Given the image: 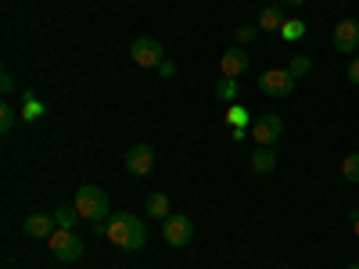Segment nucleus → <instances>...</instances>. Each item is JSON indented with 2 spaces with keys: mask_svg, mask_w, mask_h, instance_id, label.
<instances>
[{
  "mask_svg": "<svg viewBox=\"0 0 359 269\" xmlns=\"http://www.w3.org/2000/svg\"><path fill=\"white\" fill-rule=\"evenodd\" d=\"M104 237H108L115 248H123V251H140V248L147 244V230H144V223H140L133 212H115V216H108Z\"/></svg>",
  "mask_w": 359,
  "mask_h": 269,
  "instance_id": "nucleus-1",
  "label": "nucleus"
},
{
  "mask_svg": "<svg viewBox=\"0 0 359 269\" xmlns=\"http://www.w3.org/2000/svg\"><path fill=\"white\" fill-rule=\"evenodd\" d=\"M76 212L86 219V223H104L111 216V208H108V194L101 187H79L76 194Z\"/></svg>",
  "mask_w": 359,
  "mask_h": 269,
  "instance_id": "nucleus-2",
  "label": "nucleus"
},
{
  "mask_svg": "<svg viewBox=\"0 0 359 269\" xmlns=\"http://www.w3.org/2000/svg\"><path fill=\"white\" fill-rule=\"evenodd\" d=\"M47 241H50V255H54L57 262H76V258H83V241H79L76 230H62V226H57Z\"/></svg>",
  "mask_w": 359,
  "mask_h": 269,
  "instance_id": "nucleus-3",
  "label": "nucleus"
},
{
  "mask_svg": "<svg viewBox=\"0 0 359 269\" xmlns=\"http://www.w3.org/2000/svg\"><path fill=\"white\" fill-rule=\"evenodd\" d=\"M294 76L287 72V69H269V72H262L259 76V90L266 97H291L294 94Z\"/></svg>",
  "mask_w": 359,
  "mask_h": 269,
  "instance_id": "nucleus-4",
  "label": "nucleus"
},
{
  "mask_svg": "<svg viewBox=\"0 0 359 269\" xmlns=\"http://www.w3.org/2000/svg\"><path fill=\"white\" fill-rule=\"evenodd\" d=\"M130 57H133L140 69H158V65L165 62V47H162L158 40H151V36H140V40H133Z\"/></svg>",
  "mask_w": 359,
  "mask_h": 269,
  "instance_id": "nucleus-5",
  "label": "nucleus"
},
{
  "mask_svg": "<svg viewBox=\"0 0 359 269\" xmlns=\"http://www.w3.org/2000/svg\"><path fill=\"white\" fill-rule=\"evenodd\" d=\"M162 237H165L169 248H187L194 241V223L187 216H169L162 223Z\"/></svg>",
  "mask_w": 359,
  "mask_h": 269,
  "instance_id": "nucleus-6",
  "label": "nucleus"
},
{
  "mask_svg": "<svg viewBox=\"0 0 359 269\" xmlns=\"http://www.w3.org/2000/svg\"><path fill=\"white\" fill-rule=\"evenodd\" d=\"M252 137H255V144L259 147H273L280 137H284V118L280 115H259L255 118V126H252Z\"/></svg>",
  "mask_w": 359,
  "mask_h": 269,
  "instance_id": "nucleus-7",
  "label": "nucleus"
},
{
  "mask_svg": "<svg viewBox=\"0 0 359 269\" xmlns=\"http://www.w3.org/2000/svg\"><path fill=\"white\" fill-rule=\"evenodd\" d=\"M334 50L338 54H355L359 50V18H345L334 25Z\"/></svg>",
  "mask_w": 359,
  "mask_h": 269,
  "instance_id": "nucleus-8",
  "label": "nucleus"
},
{
  "mask_svg": "<svg viewBox=\"0 0 359 269\" xmlns=\"http://www.w3.org/2000/svg\"><path fill=\"white\" fill-rule=\"evenodd\" d=\"M126 169L133 176H147L155 169V151H151V144H133L130 151H126Z\"/></svg>",
  "mask_w": 359,
  "mask_h": 269,
  "instance_id": "nucleus-9",
  "label": "nucleus"
},
{
  "mask_svg": "<svg viewBox=\"0 0 359 269\" xmlns=\"http://www.w3.org/2000/svg\"><path fill=\"white\" fill-rule=\"evenodd\" d=\"M223 76L226 79H237V76H245L248 69H252V54L245 50V47H230V50H223Z\"/></svg>",
  "mask_w": 359,
  "mask_h": 269,
  "instance_id": "nucleus-10",
  "label": "nucleus"
},
{
  "mask_svg": "<svg viewBox=\"0 0 359 269\" xmlns=\"http://www.w3.org/2000/svg\"><path fill=\"white\" fill-rule=\"evenodd\" d=\"M22 230H25V237H36V241H40V237H50L54 230H57V223H54V216H29L25 223H22Z\"/></svg>",
  "mask_w": 359,
  "mask_h": 269,
  "instance_id": "nucleus-11",
  "label": "nucleus"
},
{
  "mask_svg": "<svg viewBox=\"0 0 359 269\" xmlns=\"http://www.w3.org/2000/svg\"><path fill=\"white\" fill-rule=\"evenodd\" d=\"M277 169V151L273 147H259V151L252 155V172L266 176V172H273Z\"/></svg>",
  "mask_w": 359,
  "mask_h": 269,
  "instance_id": "nucleus-12",
  "label": "nucleus"
},
{
  "mask_svg": "<svg viewBox=\"0 0 359 269\" xmlns=\"http://www.w3.org/2000/svg\"><path fill=\"white\" fill-rule=\"evenodd\" d=\"M147 216L165 223L172 216V208H169V194H147Z\"/></svg>",
  "mask_w": 359,
  "mask_h": 269,
  "instance_id": "nucleus-13",
  "label": "nucleus"
},
{
  "mask_svg": "<svg viewBox=\"0 0 359 269\" xmlns=\"http://www.w3.org/2000/svg\"><path fill=\"white\" fill-rule=\"evenodd\" d=\"M284 15H280V8H273V4H269V8H262V15H259V29H266V33H280V29H284Z\"/></svg>",
  "mask_w": 359,
  "mask_h": 269,
  "instance_id": "nucleus-14",
  "label": "nucleus"
},
{
  "mask_svg": "<svg viewBox=\"0 0 359 269\" xmlns=\"http://www.w3.org/2000/svg\"><path fill=\"white\" fill-rule=\"evenodd\" d=\"M79 219H83V216L76 212V205H62V208L54 212V223L62 226V230H76V223H79Z\"/></svg>",
  "mask_w": 359,
  "mask_h": 269,
  "instance_id": "nucleus-15",
  "label": "nucleus"
},
{
  "mask_svg": "<svg viewBox=\"0 0 359 269\" xmlns=\"http://www.w3.org/2000/svg\"><path fill=\"white\" fill-rule=\"evenodd\" d=\"M287 72H291L294 79H306V76L313 72V57H309V54H294L291 65H287Z\"/></svg>",
  "mask_w": 359,
  "mask_h": 269,
  "instance_id": "nucleus-16",
  "label": "nucleus"
},
{
  "mask_svg": "<svg viewBox=\"0 0 359 269\" xmlns=\"http://www.w3.org/2000/svg\"><path fill=\"white\" fill-rule=\"evenodd\" d=\"M306 33H309V25H306V22H298V18L284 22V29H280V36H284V40H291V43H294V40H302Z\"/></svg>",
  "mask_w": 359,
  "mask_h": 269,
  "instance_id": "nucleus-17",
  "label": "nucleus"
},
{
  "mask_svg": "<svg viewBox=\"0 0 359 269\" xmlns=\"http://www.w3.org/2000/svg\"><path fill=\"white\" fill-rule=\"evenodd\" d=\"M341 176L348 179V184H359V151L348 155V158L341 162Z\"/></svg>",
  "mask_w": 359,
  "mask_h": 269,
  "instance_id": "nucleus-18",
  "label": "nucleus"
},
{
  "mask_svg": "<svg viewBox=\"0 0 359 269\" xmlns=\"http://www.w3.org/2000/svg\"><path fill=\"white\" fill-rule=\"evenodd\" d=\"M15 123H18L15 108H11V104H0V133H11V130H15Z\"/></svg>",
  "mask_w": 359,
  "mask_h": 269,
  "instance_id": "nucleus-19",
  "label": "nucleus"
},
{
  "mask_svg": "<svg viewBox=\"0 0 359 269\" xmlns=\"http://www.w3.org/2000/svg\"><path fill=\"white\" fill-rule=\"evenodd\" d=\"M216 97H223V101H233V97H237V79H226V76H223V79L216 83Z\"/></svg>",
  "mask_w": 359,
  "mask_h": 269,
  "instance_id": "nucleus-20",
  "label": "nucleus"
},
{
  "mask_svg": "<svg viewBox=\"0 0 359 269\" xmlns=\"http://www.w3.org/2000/svg\"><path fill=\"white\" fill-rule=\"evenodd\" d=\"M233 36H237V47H245V43H252V40L259 36V25H241Z\"/></svg>",
  "mask_w": 359,
  "mask_h": 269,
  "instance_id": "nucleus-21",
  "label": "nucleus"
},
{
  "mask_svg": "<svg viewBox=\"0 0 359 269\" xmlns=\"http://www.w3.org/2000/svg\"><path fill=\"white\" fill-rule=\"evenodd\" d=\"M230 123H233V126H245V123H248L245 108H237V104H233V108H230Z\"/></svg>",
  "mask_w": 359,
  "mask_h": 269,
  "instance_id": "nucleus-22",
  "label": "nucleus"
},
{
  "mask_svg": "<svg viewBox=\"0 0 359 269\" xmlns=\"http://www.w3.org/2000/svg\"><path fill=\"white\" fill-rule=\"evenodd\" d=\"M348 79L359 86V57H352V65H348Z\"/></svg>",
  "mask_w": 359,
  "mask_h": 269,
  "instance_id": "nucleus-23",
  "label": "nucleus"
},
{
  "mask_svg": "<svg viewBox=\"0 0 359 269\" xmlns=\"http://www.w3.org/2000/svg\"><path fill=\"white\" fill-rule=\"evenodd\" d=\"M0 90H4V94H11V90H15V79L4 72V76H0Z\"/></svg>",
  "mask_w": 359,
  "mask_h": 269,
  "instance_id": "nucleus-24",
  "label": "nucleus"
},
{
  "mask_svg": "<svg viewBox=\"0 0 359 269\" xmlns=\"http://www.w3.org/2000/svg\"><path fill=\"white\" fill-rule=\"evenodd\" d=\"M158 72H162V79H169V76H176V65H172V62H162Z\"/></svg>",
  "mask_w": 359,
  "mask_h": 269,
  "instance_id": "nucleus-25",
  "label": "nucleus"
},
{
  "mask_svg": "<svg viewBox=\"0 0 359 269\" xmlns=\"http://www.w3.org/2000/svg\"><path fill=\"white\" fill-rule=\"evenodd\" d=\"M280 4H287V8H302L306 0H280Z\"/></svg>",
  "mask_w": 359,
  "mask_h": 269,
  "instance_id": "nucleus-26",
  "label": "nucleus"
},
{
  "mask_svg": "<svg viewBox=\"0 0 359 269\" xmlns=\"http://www.w3.org/2000/svg\"><path fill=\"white\" fill-rule=\"evenodd\" d=\"M352 230H355V237H359V212H352Z\"/></svg>",
  "mask_w": 359,
  "mask_h": 269,
  "instance_id": "nucleus-27",
  "label": "nucleus"
},
{
  "mask_svg": "<svg viewBox=\"0 0 359 269\" xmlns=\"http://www.w3.org/2000/svg\"><path fill=\"white\" fill-rule=\"evenodd\" d=\"M345 269H359V262H355V265H345Z\"/></svg>",
  "mask_w": 359,
  "mask_h": 269,
  "instance_id": "nucleus-28",
  "label": "nucleus"
}]
</instances>
